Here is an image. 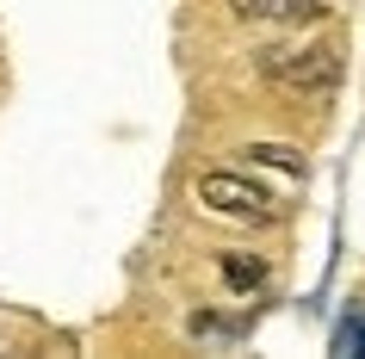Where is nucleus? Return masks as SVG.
Masks as SVG:
<instances>
[{
    "mask_svg": "<svg viewBox=\"0 0 365 359\" xmlns=\"http://www.w3.org/2000/svg\"><path fill=\"white\" fill-rule=\"evenodd\" d=\"M334 353H365V303L334 328Z\"/></svg>",
    "mask_w": 365,
    "mask_h": 359,
    "instance_id": "0eeeda50",
    "label": "nucleus"
},
{
    "mask_svg": "<svg viewBox=\"0 0 365 359\" xmlns=\"http://www.w3.org/2000/svg\"><path fill=\"white\" fill-rule=\"evenodd\" d=\"M260 75L297 99H328L341 87V50L334 44H297V50H260Z\"/></svg>",
    "mask_w": 365,
    "mask_h": 359,
    "instance_id": "f257e3e1",
    "label": "nucleus"
},
{
    "mask_svg": "<svg viewBox=\"0 0 365 359\" xmlns=\"http://www.w3.org/2000/svg\"><path fill=\"white\" fill-rule=\"evenodd\" d=\"M230 13L248 25H309L322 0H230Z\"/></svg>",
    "mask_w": 365,
    "mask_h": 359,
    "instance_id": "7ed1b4c3",
    "label": "nucleus"
},
{
    "mask_svg": "<svg viewBox=\"0 0 365 359\" xmlns=\"http://www.w3.org/2000/svg\"><path fill=\"white\" fill-rule=\"evenodd\" d=\"M198 205L211 211V217H235V223H272L279 205H272V192H260L254 180L242 173H198Z\"/></svg>",
    "mask_w": 365,
    "mask_h": 359,
    "instance_id": "f03ea898",
    "label": "nucleus"
},
{
    "mask_svg": "<svg viewBox=\"0 0 365 359\" xmlns=\"http://www.w3.org/2000/svg\"><path fill=\"white\" fill-rule=\"evenodd\" d=\"M242 155H248L254 168H279V173L291 180V186L304 180V155H297V149H285V143H254V149H242Z\"/></svg>",
    "mask_w": 365,
    "mask_h": 359,
    "instance_id": "20e7f679",
    "label": "nucleus"
},
{
    "mask_svg": "<svg viewBox=\"0 0 365 359\" xmlns=\"http://www.w3.org/2000/svg\"><path fill=\"white\" fill-rule=\"evenodd\" d=\"M192 335L198 340H242V322L235 316H211V310H192Z\"/></svg>",
    "mask_w": 365,
    "mask_h": 359,
    "instance_id": "423d86ee",
    "label": "nucleus"
},
{
    "mask_svg": "<svg viewBox=\"0 0 365 359\" xmlns=\"http://www.w3.org/2000/svg\"><path fill=\"white\" fill-rule=\"evenodd\" d=\"M223 279H230L235 291H260V285H267V261H260V254H223Z\"/></svg>",
    "mask_w": 365,
    "mask_h": 359,
    "instance_id": "39448f33",
    "label": "nucleus"
}]
</instances>
